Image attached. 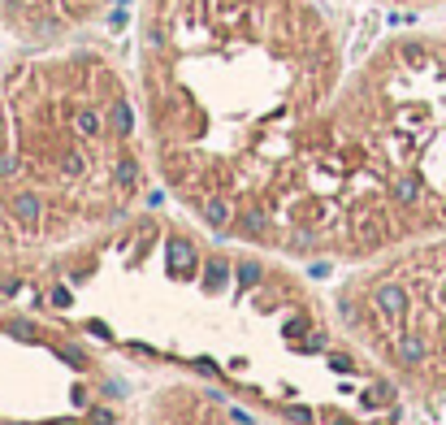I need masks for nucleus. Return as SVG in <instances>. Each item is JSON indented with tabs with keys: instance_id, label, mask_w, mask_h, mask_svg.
Segmentation results:
<instances>
[{
	"instance_id": "nucleus-5",
	"label": "nucleus",
	"mask_w": 446,
	"mask_h": 425,
	"mask_svg": "<svg viewBox=\"0 0 446 425\" xmlns=\"http://www.w3.org/2000/svg\"><path fill=\"white\" fill-rule=\"evenodd\" d=\"M368 5H403V9H416V5H433V0H368Z\"/></svg>"
},
{
	"instance_id": "nucleus-1",
	"label": "nucleus",
	"mask_w": 446,
	"mask_h": 425,
	"mask_svg": "<svg viewBox=\"0 0 446 425\" xmlns=\"http://www.w3.org/2000/svg\"><path fill=\"white\" fill-rule=\"evenodd\" d=\"M342 83V35L320 0H143L139 9L152 165L212 226H269Z\"/></svg>"
},
{
	"instance_id": "nucleus-3",
	"label": "nucleus",
	"mask_w": 446,
	"mask_h": 425,
	"mask_svg": "<svg viewBox=\"0 0 446 425\" xmlns=\"http://www.w3.org/2000/svg\"><path fill=\"white\" fill-rule=\"evenodd\" d=\"M147 152L139 91L104 48H35L0 70V221L18 235L117 217Z\"/></svg>"
},
{
	"instance_id": "nucleus-2",
	"label": "nucleus",
	"mask_w": 446,
	"mask_h": 425,
	"mask_svg": "<svg viewBox=\"0 0 446 425\" xmlns=\"http://www.w3.org/2000/svg\"><path fill=\"white\" fill-rule=\"evenodd\" d=\"M438 204H446V31H407L346 74L269 217L356 252Z\"/></svg>"
},
{
	"instance_id": "nucleus-4",
	"label": "nucleus",
	"mask_w": 446,
	"mask_h": 425,
	"mask_svg": "<svg viewBox=\"0 0 446 425\" xmlns=\"http://www.w3.org/2000/svg\"><path fill=\"white\" fill-rule=\"evenodd\" d=\"M113 0H0V27L31 48H57L95 27Z\"/></svg>"
}]
</instances>
